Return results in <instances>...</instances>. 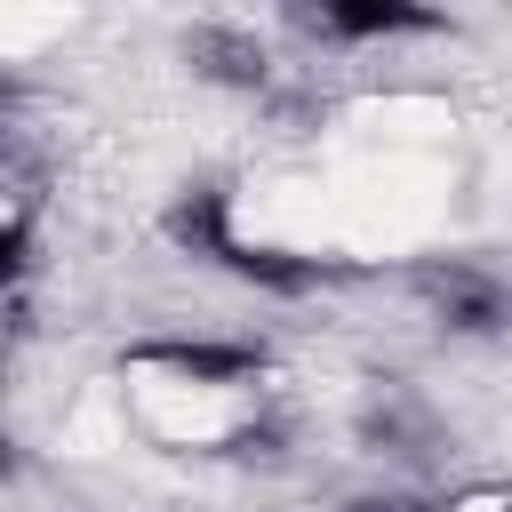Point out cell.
<instances>
[{
	"instance_id": "cell-2",
	"label": "cell",
	"mask_w": 512,
	"mask_h": 512,
	"mask_svg": "<svg viewBox=\"0 0 512 512\" xmlns=\"http://www.w3.org/2000/svg\"><path fill=\"white\" fill-rule=\"evenodd\" d=\"M352 512H408V504H352Z\"/></svg>"
},
{
	"instance_id": "cell-1",
	"label": "cell",
	"mask_w": 512,
	"mask_h": 512,
	"mask_svg": "<svg viewBox=\"0 0 512 512\" xmlns=\"http://www.w3.org/2000/svg\"><path fill=\"white\" fill-rule=\"evenodd\" d=\"M16 264H24V232H0V280H8Z\"/></svg>"
}]
</instances>
